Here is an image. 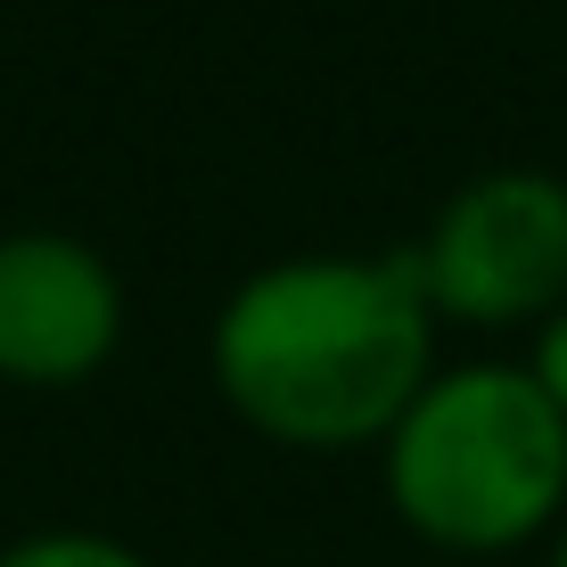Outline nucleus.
Returning a JSON list of instances; mask_svg holds the SVG:
<instances>
[{
  "mask_svg": "<svg viewBox=\"0 0 567 567\" xmlns=\"http://www.w3.org/2000/svg\"><path fill=\"white\" fill-rule=\"evenodd\" d=\"M214 386L256 436L297 453L386 444L436 379V305L412 247L395 256H271L214 305Z\"/></svg>",
  "mask_w": 567,
  "mask_h": 567,
  "instance_id": "f257e3e1",
  "label": "nucleus"
},
{
  "mask_svg": "<svg viewBox=\"0 0 567 567\" xmlns=\"http://www.w3.org/2000/svg\"><path fill=\"white\" fill-rule=\"evenodd\" d=\"M379 477L395 518L436 551H518L567 526V412L526 362H436L386 427Z\"/></svg>",
  "mask_w": 567,
  "mask_h": 567,
  "instance_id": "f03ea898",
  "label": "nucleus"
},
{
  "mask_svg": "<svg viewBox=\"0 0 567 567\" xmlns=\"http://www.w3.org/2000/svg\"><path fill=\"white\" fill-rule=\"evenodd\" d=\"M420 288L436 321L461 329H543L567 305V173L485 165L427 214Z\"/></svg>",
  "mask_w": 567,
  "mask_h": 567,
  "instance_id": "7ed1b4c3",
  "label": "nucleus"
},
{
  "mask_svg": "<svg viewBox=\"0 0 567 567\" xmlns=\"http://www.w3.org/2000/svg\"><path fill=\"white\" fill-rule=\"evenodd\" d=\"M124 271L83 230H0V379L83 386L124 346Z\"/></svg>",
  "mask_w": 567,
  "mask_h": 567,
  "instance_id": "20e7f679",
  "label": "nucleus"
},
{
  "mask_svg": "<svg viewBox=\"0 0 567 567\" xmlns=\"http://www.w3.org/2000/svg\"><path fill=\"white\" fill-rule=\"evenodd\" d=\"M0 567H156V559L124 535H100V526H42V535H17Z\"/></svg>",
  "mask_w": 567,
  "mask_h": 567,
  "instance_id": "39448f33",
  "label": "nucleus"
},
{
  "mask_svg": "<svg viewBox=\"0 0 567 567\" xmlns=\"http://www.w3.org/2000/svg\"><path fill=\"white\" fill-rule=\"evenodd\" d=\"M526 370H535V386L567 412V305L551 312V321L535 329V346H526Z\"/></svg>",
  "mask_w": 567,
  "mask_h": 567,
  "instance_id": "423d86ee",
  "label": "nucleus"
},
{
  "mask_svg": "<svg viewBox=\"0 0 567 567\" xmlns=\"http://www.w3.org/2000/svg\"><path fill=\"white\" fill-rule=\"evenodd\" d=\"M551 567H567V526H559V535H551Z\"/></svg>",
  "mask_w": 567,
  "mask_h": 567,
  "instance_id": "0eeeda50",
  "label": "nucleus"
}]
</instances>
